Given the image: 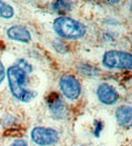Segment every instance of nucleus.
Instances as JSON below:
<instances>
[{"label": "nucleus", "mask_w": 132, "mask_h": 146, "mask_svg": "<svg viewBox=\"0 0 132 146\" xmlns=\"http://www.w3.org/2000/svg\"><path fill=\"white\" fill-rule=\"evenodd\" d=\"M14 15L13 8L7 3L0 1V16L3 18H10Z\"/></svg>", "instance_id": "obj_11"}, {"label": "nucleus", "mask_w": 132, "mask_h": 146, "mask_svg": "<svg viewBox=\"0 0 132 146\" xmlns=\"http://www.w3.org/2000/svg\"><path fill=\"white\" fill-rule=\"evenodd\" d=\"M103 64L112 69H129L132 65V57L127 52L108 51L104 55Z\"/></svg>", "instance_id": "obj_3"}, {"label": "nucleus", "mask_w": 132, "mask_h": 146, "mask_svg": "<svg viewBox=\"0 0 132 146\" xmlns=\"http://www.w3.org/2000/svg\"><path fill=\"white\" fill-rule=\"evenodd\" d=\"M53 10H55L58 13H63V12H67L69 10H71V7H72V4L68 1H56V2L53 3L52 5Z\"/></svg>", "instance_id": "obj_10"}, {"label": "nucleus", "mask_w": 132, "mask_h": 146, "mask_svg": "<svg viewBox=\"0 0 132 146\" xmlns=\"http://www.w3.org/2000/svg\"><path fill=\"white\" fill-rule=\"evenodd\" d=\"M10 146H27V144L25 140L19 139V140H15V141H13L11 144H10Z\"/></svg>", "instance_id": "obj_14"}, {"label": "nucleus", "mask_w": 132, "mask_h": 146, "mask_svg": "<svg viewBox=\"0 0 132 146\" xmlns=\"http://www.w3.org/2000/svg\"><path fill=\"white\" fill-rule=\"evenodd\" d=\"M60 88L62 94L68 100H74L80 96V83L74 76L66 74L60 79Z\"/></svg>", "instance_id": "obj_5"}, {"label": "nucleus", "mask_w": 132, "mask_h": 146, "mask_svg": "<svg viewBox=\"0 0 132 146\" xmlns=\"http://www.w3.org/2000/svg\"><path fill=\"white\" fill-rule=\"evenodd\" d=\"M7 77L12 96L23 103H27L35 98L36 94L33 90L25 88L27 83V73L18 66L9 67L7 70Z\"/></svg>", "instance_id": "obj_1"}, {"label": "nucleus", "mask_w": 132, "mask_h": 146, "mask_svg": "<svg viewBox=\"0 0 132 146\" xmlns=\"http://www.w3.org/2000/svg\"><path fill=\"white\" fill-rule=\"evenodd\" d=\"M53 29L57 35L64 39H79L84 36L87 30L85 27L79 21H76L69 17L56 18L53 23Z\"/></svg>", "instance_id": "obj_2"}, {"label": "nucleus", "mask_w": 132, "mask_h": 146, "mask_svg": "<svg viewBox=\"0 0 132 146\" xmlns=\"http://www.w3.org/2000/svg\"><path fill=\"white\" fill-rule=\"evenodd\" d=\"M48 108L50 110L53 118L55 119H63L66 116V107L64 102L61 100L59 94L53 92L47 98Z\"/></svg>", "instance_id": "obj_6"}, {"label": "nucleus", "mask_w": 132, "mask_h": 146, "mask_svg": "<svg viewBox=\"0 0 132 146\" xmlns=\"http://www.w3.org/2000/svg\"><path fill=\"white\" fill-rule=\"evenodd\" d=\"M5 77V69H4V66H3L2 62L0 61V83L3 81Z\"/></svg>", "instance_id": "obj_15"}, {"label": "nucleus", "mask_w": 132, "mask_h": 146, "mask_svg": "<svg viewBox=\"0 0 132 146\" xmlns=\"http://www.w3.org/2000/svg\"><path fill=\"white\" fill-rule=\"evenodd\" d=\"M95 135H96L97 137L100 136V132L103 130V127H104V124L102 123L101 121H96L95 122Z\"/></svg>", "instance_id": "obj_13"}, {"label": "nucleus", "mask_w": 132, "mask_h": 146, "mask_svg": "<svg viewBox=\"0 0 132 146\" xmlns=\"http://www.w3.org/2000/svg\"><path fill=\"white\" fill-rule=\"evenodd\" d=\"M19 64H21V65H18V66L21 67V68L23 69L25 73H30L31 71L33 70L32 66H31L30 64L27 63V61H25V60H21V61H19Z\"/></svg>", "instance_id": "obj_12"}, {"label": "nucleus", "mask_w": 132, "mask_h": 146, "mask_svg": "<svg viewBox=\"0 0 132 146\" xmlns=\"http://www.w3.org/2000/svg\"><path fill=\"white\" fill-rule=\"evenodd\" d=\"M7 36H9V39L13 41L23 42V43H29L32 39L30 32L21 25H15V27H10L7 31Z\"/></svg>", "instance_id": "obj_8"}, {"label": "nucleus", "mask_w": 132, "mask_h": 146, "mask_svg": "<svg viewBox=\"0 0 132 146\" xmlns=\"http://www.w3.org/2000/svg\"><path fill=\"white\" fill-rule=\"evenodd\" d=\"M97 94H98V98L101 103L105 104V105H113L119 98L116 89L108 83L101 84L98 88Z\"/></svg>", "instance_id": "obj_7"}, {"label": "nucleus", "mask_w": 132, "mask_h": 146, "mask_svg": "<svg viewBox=\"0 0 132 146\" xmlns=\"http://www.w3.org/2000/svg\"><path fill=\"white\" fill-rule=\"evenodd\" d=\"M132 110L130 106H121L116 111L117 122L121 126H127L131 124Z\"/></svg>", "instance_id": "obj_9"}, {"label": "nucleus", "mask_w": 132, "mask_h": 146, "mask_svg": "<svg viewBox=\"0 0 132 146\" xmlns=\"http://www.w3.org/2000/svg\"><path fill=\"white\" fill-rule=\"evenodd\" d=\"M31 138L37 145L49 146L54 145L59 141V134L52 128L36 127L32 130Z\"/></svg>", "instance_id": "obj_4"}]
</instances>
